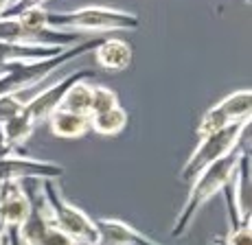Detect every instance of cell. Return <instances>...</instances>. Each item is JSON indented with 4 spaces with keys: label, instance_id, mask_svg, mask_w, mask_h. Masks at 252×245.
<instances>
[{
    "label": "cell",
    "instance_id": "obj_1",
    "mask_svg": "<svg viewBox=\"0 0 252 245\" xmlns=\"http://www.w3.org/2000/svg\"><path fill=\"white\" fill-rule=\"evenodd\" d=\"M241 151H244V149H237V151L228 153L226 158L213 162L211 166H206L204 171L193 177L187 201H184L180 215H178L176 223H173V228H171V237H176V239L182 237V234L191 228L193 219L197 217L202 206L230 184V177H232V173H235V166H237V162H239Z\"/></svg>",
    "mask_w": 252,
    "mask_h": 245
},
{
    "label": "cell",
    "instance_id": "obj_2",
    "mask_svg": "<svg viewBox=\"0 0 252 245\" xmlns=\"http://www.w3.org/2000/svg\"><path fill=\"white\" fill-rule=\"evenodd\" d=\"M136 13L114 7H81L75 11H48V28L55 31H84V33H108V31H132L138 28Z\"/></svg>",
    "mask_w": 252,
    "mask_h": 245
},
{
    "label": "cell",
    "instance_id": "obj_3",
    "mask_svg": "<svg viewBox=\"0 0 252 245\" xmlns=\"http://www.w3.org/2000/svg\"><path fill=\"white\" fill-rule=\"evenodd\" d=\"M103 42V37H94V40H86L79 44L64 49L57 57L44 61H35V64H13L4 66L0 73V97L2 94H13V92H27V90L40 85L51 73H55L57 68L66 66L68 61L77 59V57L86 55L88 51H94L96 46Z\"/></svg>",
    "mask_w": 252,
    "mask_h": 245
},
{
    "label": "cell",
    "instance_id": "obj_4",
    "mask_svg": "<svg viewBox=\"0 0 252 245\" xmlns=\"http://www.w3.org/2000/svg\"><path fill=\"white\" fill-rule=\"evenodd\" d=\"M42 191L51 208L53 225L60 232H64L70 239L72 245H96L99 237H96L94 219H90L81 208H77L72 201H68L62 193L57 180H42Z\"/></svg>",
    "mask_w": 252,
    "mask_h": 245
},
{
    "label": "cell",
    "instance_id": "obj_5",
    "mask_svg": "<svg viewBox=\"0 0 252 245\" xmlns=\"http://www.w3.org/2000/svg\"><path fill=\"white\" fill-rule=\"evenodd\" d=\"M250 125H252L250 121L237 123V125L226 127L224 132H220V134L200 138V145L195 147V151H193L191 156H189V160L184 162L180 177L184 182H191L197 173H202L206 166H211L213 162L221 160V158H226L228 153L241 149V136H244V132L250 127Z\"/></svg>",
    "mask_w": 252,
    "mask_h": 245
},
{
    "label": "cell",
    "instance_id": "obj_6",
    "mask_svg": "<svg viewBox=\"0 0 252 245\" xmlns=\"http://www.w3.org/2000/svg\"><path fill=\"white\" fill-rule=\"evenodd\" d=\"M0 42L2 44L20 46H48V49H70L79 44V35L70 31H55V28H35L24 27L18 18H0Z\"/></svg>",
    "mask_w": 252,
    "mask_h": 245
},
{
    "label": "cell",
    "instance_id": "obj_7",
    "mask_svg": "<svg viewBox=\"0 0 252 245\" xmlns=\"http://www.w3.org/2000/svg\"><path fill=\"white\" fill-rule=\"evenodd\" d=\"M221 193L226 195L228 204V223L230 230L237 228L244 221H250L252 213V182H250V153L241 151L235 173L230 177V184Z\"/></svg>",
    "mask_w": 252,
    "mask_h": 245
},
{
    "label": "cell",
    "instance_id": "obj_8",
    "mask_svg": "<svg viewBox=\"0 0 252 245\" xmlns=\"http://www.w3.org/2000/svg\"><path fill=\"white\" fill-rule=\"evenodd\" d=\"M92 77H94L92 70H77V73L62 77L60 81H55L53 85H48V88H44L42 92H37L35 97L29 99L27 105H24V114H27V116L33 121V125L37 127L40 123L48 121V116L60 108L62 97L66 94V90H68L70 85L79 83V81H88Z\"/></svg>",
    "mask_w": 252,
    "mask_h": 245
},
{
    "label": "cell",
    "instance_id": "obj_9",
    "mask_svg": "<svg viewBox=\"0 0 252 245\" xmlns=\"http://www.w3.org/2000/svg\"><path fill=\"white\" fill-rule=\"evenodd\" d=\"M64 175V166L55 164V162L35 160V158H27L20 153L0 158V184L2 182H20L35 177V180H57Z\"/></svg>",
    "mask_w": 252,
    "mask_h": 245
},
{
    "label": "cell",
    "instance_id": "obj_10",
    "mask_svg": "<svg viewBox=\"0 0 252 245\" xmlns=\"http://www.w3.org/2000/svg\"><path fill=\"white\" fill-rule=\"evenodd\" d=\"M31 201L20 182H2L0 189V223L4 228H20L31 215Z\"/></svg>",
    "mask_w": 252,
    "mask_h": 245
},
{
    "label": "cell",
    "instance_id": "obj_11",
    "mask_svg": "<svg viewBox=\"0 0 252 245\" xmlns=\"http://www.w3.org/2000/svg\"><path fill=\"white\" fill-rule=\"evenodd\" d=\"M94 228L99 237L96 245H160L119 219H96Z\"/></svg>",
    "mask_w": 252,
    "mask_h": 245
},
{
    "label": "cell",
    "instance_id": "obj_12",
    "mask_svg": "<svg viewBox=\"0 0 252 245\" xmlns=\"http://www.w3.org/2000/svg\"><path fill=\"white\" fill-rule=\"evenodd\" d=\"M94 57L101 68L110 70V73H121L132 66L134 51L129 42L119 40V37H108L94 49Z\"/></svg>",
    "mask_w": 252,
    "mask_h": 245
},
{
    "label": "cell",
    "instance_id": "obj_13",
    "mask_svg": "<svg viewBox=\"0 0 252 245\" xmlns=\"http://www.w3.org/2000/svg\"><path fill=\"white\" fill-rule=\"evenodd\" d=\"M48 127H51V134H55L57 138L72 140V138H81L90 132V118L77 116V114L57 108L55 112L48 116Z\"/></svg>",
    "mask_w": 252,
    "mask_h": 245
},
{
    "label": "cell",
    "instance_id": "obj_14",
    "mask_svg": "<svg viewBox=\"0 0 252 245\" xmlns=\"http://www.w3.org/2000/svg\"><path fill=\"white\" fill-rule=\"evenodd\" d=\"M217 105H220L221 112L226 114L230 125L246 123V121H250V114H252V92H250V88L237 90V92L224 97Z\"/></svg>",
    "mask_w": 252,
    "mask_h": 245
},
{
    "label": "cell",
    "instance_id": "obj_15",
    "mask_svg": "<svg viewBox=\"0 0 252 245\" xmlns=\"http://www.w3.org/2000/svg\"><path fill=\"white\" fill-rule=\"evenodd\" d=\"M90 105H92V85L88 81H79V83L70 85L66 94L62 97L60 109L72 112L77 116H88L90 118Z\"/></svg>",
    "mask_w": 252,
    "mask_h": 245
},
{
    "label": "cell",
    "instance_id": "obj_16",
    "mask_svg": "<svg viewBox=\"0 0 252 245\" xmlns=\"http://www.w3.org/2000/svg\"><path fill=\"white\" fill-rule=\"evenodd\" d=\"M127 112L123 108H114L110 112L96 114V116H90V129L99 136H119L125 127H127Z\"/></svg>",
    "mask_w": 252,
    "mask_h": 245
},
{
    "label": "cell",
    "instance_id": "obj_17",
    "mask_svg": "<svg viewBox=\"0 0 252 245\" xmlns=\"http://www.w3.org/2000/svg\"><path fill=\"white\" fill-rule=\"evenodd\" d=\"M33 132H35V125H33V121L24 112L18 114V116H13L11 121H7L2 125V138L16 149L18 153H20V149L29 142V138L33 136Z\"/></svg>",
    "mask_w": 252,
    "mask_h": 245
},
{
    "label": "cell",
    "instance_id": "obj_18",
    "mask_svg": "<svg viewBox=\"0 0 252 245\" xmlns=\"http://www.w3.org/2000/svg\"><path fill=\"white\" fill-rule=\"evenodd\" d=\"M226 127H230V123H228V118H226V114L221 112L220 105H213L211 109H206V114L202 116L200 125H197V136H200V138L213 136V134L224 132Z\"/></svg>",
    "mask_w": 252,
    "mask_h": 245
},
{
    "label": "cell",
    "instance_id": "obj_19",
    "mask_svg": "<svg viewBox=\"0 0 252 245\" xmlns=\"http://www.w3.org/2000/svg\"><path fill=\"white\" fill-rule=\"evenodd\" d=\"M119 97H116L114 90L105 88V85H92V105H90V116L96 114L110 112V109L119 108Z\"/></svg>",
    "mask_w": 252,
    "mask_h": 245
},
{
    "label": "cell",
    "instance_id": "obj_20",
    "mask_svg": "<svg viewBox=\"0 0 252 245\" xmlns=\"http://www.w3.org/2000/svg\"><path fill=\"white\" fill-rule=\"evenodd\" d=\"M29 99L22 97V92H13V94H2L0 97V125H4L7 121H11L13 116L24 112V105Z\"/></svg>",
    "mask_w": 252,
    "mask_h": 245
},
{
    "label": "cell",
    "instance_id": "obj_21",
    "mask_svg": "<svg viewBox=\"0 0 252 245\" xmlns=\"http://www.w3.org/2000/svg\"><path fill=\"white\" fill-rule=\"evenodd\" d=\"M18 20H20L24 27H29V28L44 31V28H48V11L44 7H33V9L22 11L20 16H18Z\"/></svg>",
    "mask_w": 252,
    "mask_h": 245
},
{
    "label": "cell",
    "instance_id": "obj_22",
    "mask_svg": "<svg viewBox=\"0 0 252 245\" xmlns=\"http://www.w3.org/2000/svg\"><path fill=\"white\" fill-rule=\"evenodd\" d=\"M226 245H252V223L244 221L237 228L228 230V237H226Z\"/></svg>",
    "mask_w": 252,
    "mask_h": 245
},
{
    "label": "cell",
    "instance_id": "obj_23",
    "mask_svg": "<svg viewBox=\"0 0 252 245\" xmlns=\"http://www.w3.org/2000/svg\"><path fill=\"white\" fill-rule=\"evenodd\" d=\"M44 2H46V0H16V2H13L11 7H9L0 18H18L22 11H27V9H33V7H42Z\"/></svg>",
    "mask_w": 252,
    "mask_h": 245
},
{
    "label": "cell",
    "instance_id": "obj_24",
    "mask_svg": "<svg viewBox=\"0 0 252 245\" xmlns=\"http://www.w3.org/2000/svg\"><path fill=\"white\" fill-rule=\"evenodd\" d=\"M42 245H72V243H70V239L66 237L64 232H60V230L53 225V228L46 232V237H44V241H42Z\"/></svg>",
    "mask_w": 252,
    "mask_h": 245
},
{
    "label": "cell",
    "instance_id": "obj_25",
    "mask_svg": "<svg viewBox=\"0 0 252 245\" xmlns=\"http://www.w3.org/2000/svg\"><path fill=\"white\" fill-rule=\"evenodd\" d=\"M13 153H18L16 149L9 145L7 140H4L2 136H0V158H7V156H13Z\"/></svg>",
    "mask_w": 252,
    "mask_h": 245
},
{
    "label": "cell",
    "instance_id": "obj_26",
    "mask_svg": "<svg viewBox=\"0 0 252 245\" xmlns=\"http://www.w3.org/2000/svg\"><path fill=\"white\" fill-rule=\"evenodd\" d=\"M9 241V228H4L2 223H0V245H4Z\"/></svg>",
    "mask_w": 252,
    "mask_h": 245
},
{
    "label": "cell",
    "instance_id": "obj_27",
    "mask_svg": "<svg viewBox=\"0 0 252 245\" xmlns=\"http://www.w3.org/2000/svg\"><path fill=\"white\" fill-rule=\"evenodd\" d=\"M13 2H16V0H0V16H2V13L7 11V9L11 7Z\"/></svg>",
    "mask_w": 252,
    "mask_h": 245
},
{
    "label": "cell",
    "instance_id": "obj_28",
    "mask_svg": "<svg viewBox=\"0 0 252 245\" xmlns=\"http://www.w3.org/2000/svg\"><path fill=\"white\" fill-rule=\"evenodd\" d=\"M4 245H11V239H9V241H7V243H4Z\"/></svg>",
    "mask_w": 252,
    "mask_h": 245
},
{
    "label": "cell",
    "instance_id": "obj_29",
    "mask_svg": "<svg viewBox=\"0 0 252 245\" xmlns=\"http://www.w3.org/2000/svg\"><path fill=\"white\" fill-rule=\"evenodd\" d=\"M0 136H2V125H0Z\"/></svg>",
    "mask_w": 252,
    "mask_h": 245
},
{
    "label": "cell",
    "instance_id": "obj_30",
    "mask_svg": "<svg viewBox=\"0 0 252 245\" xmlns=\"http://www.w3.org/2000/svg\"><path fill=\"white\" fill-rule=\"evenodd\" d=\"M0 189H2V184H0Z\"/></svg>",
    "mask_w": 252,
    "mask_h": 245
},
{
    "label": "cell",
    "instance_id": "obj_31",
    "mask_svg": "<svg viewBox=\"0 0 252 245\" xmlns=\"http://www.w3.org/2000/svg\"><path fill=\"white\" fill-rule=\"evenodd\" d=\"M246 2H250V0H246Z\"/></svg>",
    "mask_w": 252,
    "mask_h": 245
},
{
    "label": "cell",
    "instance_id": "obj_32",
    "mask_svg": "<svg viewBox=\"0 0 252 245\" xmlns=\"http://www.w3.org/2000/svg\"><path fill=\"white\" fill-rule=\"evenodd\" d=\"M0 73H2V68H0Z\"/></svg>",
    "mask_w": 252,
    "mask_h": 245
}]
</instances>
